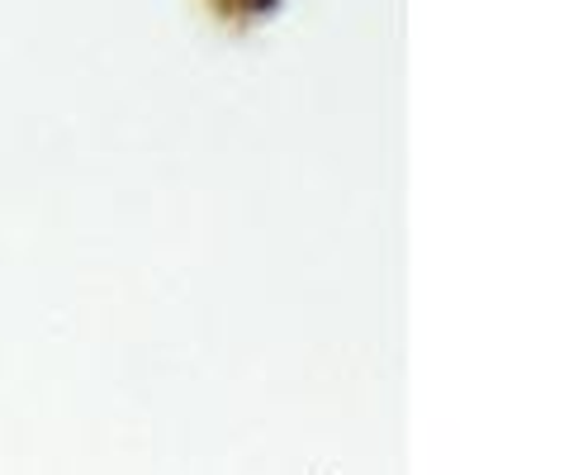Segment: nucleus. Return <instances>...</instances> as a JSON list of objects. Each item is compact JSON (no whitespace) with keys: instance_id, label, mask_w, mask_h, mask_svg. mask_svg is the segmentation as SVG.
Returning <instances> with one entry per match:
<instances>
[]
</instances>
